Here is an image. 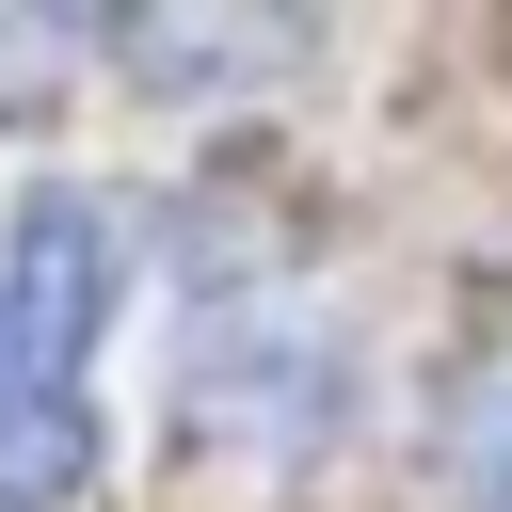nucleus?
Listing matches in <instances>:
<instances>
[{"label": "nucleus", "mask_w": 512, "mask_h": 512, "mask_svg": "<svg viewBox=\"0 0 512 512\" xmlns=\"http://www.w3.org/2000/svg\"><path fill=\"white\" fill-rule=\"evenodd\" d=\"M176 416H192V448H224L256 480L336 448V416H352V304L240 176L192 192V224H176Z\"/></svg>", "instance_id": "nucleus-1"}, {"label": "nucleus", "mask_w": 512, "mask_h": 512, "mask_svg": "<svg viewBox=\"0 0 512 512\" xmlns=\"http://www.w3.org/2000/svg\"><path fill=\"white\" fill-rule=\"evenodd\" d=\"M128 320V208L96 176H32L0 208V512L96 496V352Z\"/></svg>", "instance_id": "nucleus-2"}, {"label": "nucleus", "mask_w": 512, "mask_h": 512, "mask_svg": "<svg viewBox=\"0 0 512 512\" xmlns=\"http://www.w3.org/2000/svg\"><path fill=\"white\" fill-rule=\"evenodd\" d=\"M432 496L448 512H512V272L464 304V336L432 368Z\"/></svg>", "instance_id": "nucleus-3"}]
</instances>
